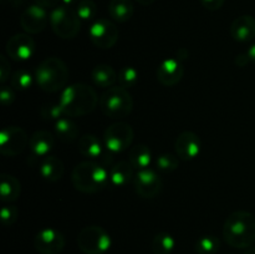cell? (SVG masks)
<instances>
[{
  "instance_id": "1",
  "label": "cell",
  "mask_w": 255,
  "mask_h": 254,
  "mask_svg": "<svg viewBox=\"0 0 255 254\" xmlns=\"http://www.w3.org/2000/svg\"><path fill=\"white\" fill-rule=\"evenodd\" d=\"M57 102L61 106L65 116L71 119L85 116L94 111L100 102V99L92 87L77 82L65 87Z\"/></svg>"
},
{
  "instance_id": "2",
  "label": "cell",
  "mask_w": 255,
  "mask_h": 254,
  "mask_svg": "<svg viewBox=\"0 0 255 254\" xmlns=\"http://www.w3.org/2000/svg\"><path fill=\"white\" fill-rule=\"evenodd\" d=\"M223 238L233 248L247 249L255 242V216L251 212L236 211L223 224Z\"/></svg>"
},
{
  "instance_id": "3",
  "label": "cell",
  "mask_w": 255,
  "mask_h": 254,
  "mask_svg": "<svg viewBox=\"0 0 255 254\" xmlns=\"http://www.w3.org/2000/svg\"><path fill=\"white\" fill-rule=\"evenodd\" d=\"M71 182L75 189L81 193L92 194L102 191L110 184V174L106 168L96 162L85 161L74 167Z\"/></svg>"
},
{
  "instance_id": "4",
  "label": "cell",
  "mask_w": 255,
  "mask_h": 254,
  "mask_svg": "<svg viewBox=\"0 0 255 254\" xmlns=\"http://www.w3.org/2000/svg\"><path fill=\"white\" fill-rule=\"evenodd\" d=\"M69 81L67 65L59 57H46L35 70V82L45 92H61Z\"/></svg>"
},
{
  "instance_id": "5",
  "label": "cell",
  "mask_w": 255,
  "mask_h": 254,
  "mask_svg": "<svg viewBox=\"0 0 255 254\" xmlns=\"http://www.w3.org/2000/svg\"><path fill=\"white\" fill-rule=\"evenodd\" d=\"M100 110L110 119H124L133 110V99L128 90L121 86L107 89L100 97Z\"/></svg>"
},
{
  "instance_id": "6",
  "label": "cell",
  "mask_w": 255,
  "mask_h": 254,
  "mask_svg": "<svg viewBox=\"0 0 255 254\" xmlns=\"http://www.w3.org/2000/svg\"><path fill=\"white\" fill-rule=\"evenodd\" d=\"M50 26L60 39L70 40L76 37L81 30V19L75 9L59 5L50 12Z\"/></svg>"
},
{
  "instance_id": "7",
  "label": "cell",
  "mask_w": 255,
  "mask_h": 254,
  "mask_svg": "<svg viewBox=\"0 0 255 254\" xmlns=\"http://www.w3.org/2000/svg\"><path fill=\"white\" fill-rule=\"evenodd\" d=\"M77 246L85 254H105L112 246L111 236L100 226H86L77 236Z\"/></svg>"
},
{
  "instance_id": "8",
  "label": "cell",
  "mask_w": 255,
  "mask_h": 254,
  "mask_svg": "<svg viewBox=\"0 0 255 254\" xmlns=\"http://www.w3.org/2000/svg\"><path fill=\"white\" fill-rule=\"evenodd\" d=\"M134 138V131L127 122H114L104 132L105 147L112 153H120L131 147Z\"/></svg>"
},
{
  "instance_id": "9",
  "label": "cell",
  "mask_w": 255,
  "mask_h": 254,
  "mask_svg": "<svg viewBox=\"0 0 255 254\" xmlns=\"http://www.w3.org/2000/svg\"><path fill=\"white\" fill-rule=\"evenodd\" d=\"M29 137L19 126H6L0 133V153L5 157H15L29 147Z\"/></svg>"
},
{
  "instance_id": "10",
  "label": "cell",
  "mask_w": 255,
  "mask_h": 254,
  "mask_svg": "<svg viewBox=\"0 0 255 254\" xmlns=\"http://www.w3.org/2000/svg\"><path fill=\"white\" fill-rule=\"evenodd\" d=\"M89 37L92 44L102 50H109L116 45L120 31L116 24L109 19L95 20L89 29Z\"/></svg>"
},
{
  "instance_id": "11",
  "label": "cell",
  "mask_w": 255,
  "mask_h": 254,
  "mask_svg": "<svg viewBox=\"0 0 255 254\" xmlns=\"http://www.w3.org/2000/svg\"><path fill=\"white\" fill-rule=\"evenodd\" d=\"M133 186L137 194L141 196L142 198H154L162 191L163 183L156 171L146 168L141 169L134 174Z\"/></svg>"
},
{
  "instance_id": "12",
  "label": "cell",
  "mask_w": 255,
  "mask_h": 254,
  "mask_svg": "<svg viewBox=\"0 0 255 254\" xmlns=\"http://www.w3.org/2000/svg\"><path fill=\"white\" fill-rule=\"evenodd\" d=\"M34 247L40 254H60L65 248V237L55 228H45L37 232Z\"/></svg>"
},
{
  "instance_id": "13",
  "label": "cell",
  "mask_w": 255,
  "mask_h": 254,
  "mask_svg": "<svg viewBox=\"0 0 255 254\" xmlns=\"http://www.w3.org/2000/svg\"><path fill=\"white\" fill-rule=\"evenodd\" d=\"M50 22V15L46 9L34 4L27 6L20 16V25L26 34H40Z\"/></svg>"
},
{
  "instance_id": "14",
  "label": "cell",
  "mask_w": 255,
  "mask_h": 254,
  "mask_svg": "<svg viewBox=\"0 0 255 254\" xmlns=\"http://www.w3.org/2000/svg\"><path fill=\"white\" fill-rule=\"evenodd\" d=\"M34 39L30 36V34L22 32V34H16L10 37L5 46L7 57H10L14 61H26L31 59L35 52Z\"/></svg>"
},
{
  "instance_id": "15",
  "label": "cell",
  "mask_w": 255,
  "mask_h": 254,
  "mask_svg": "<svg viewBox=\"0 0 255 254\" xmlns=\"http://www.w3.org/2000/svg\"><path fill=\"white\" fill-rule=\"evenodd\" d=\"M174 149L181 161H192L201 153L202 141L198 134L194 132L183 131L176 138Z\"/></svg>"
},
{
  "instance_id": "16",
  "label": "cell",
  "mask_w": 255,
  "mask_h": 254,
  "mask_svg": "<svg viewBox=\"0 0 255 254\" xmlns=\"http://www.w3.org/2000/svg\"><path fill=\"white\" fill-rule=\"evenodd\" d=\"M183 64H182L181 60L174 59V57H169V59L163 60L158 65L156 71V76L159 84L167 87L176 86L177 84H179V81L183 79Z\"/></svg>"
},
{
  "instance_id": "17",
  "label": "cell",
  "mask_w": 255,
  "mask_h": 254,
  "mask_svg": "<svg viewBox=\"0 0 255 254\" xmlns=\"http://www.w3.org/2000/svg\"><path fill=\"white\" fill-rule=\"evenodd\" d=\"M55 144V137L51 132L40 129L34 132L29 139V148L32 157L37 159H42L50 156Z\"/></svg>"
},
{
  "instance_id": "18",
  "label": "cell",
  "mask_w": 255,
  "mask_h": 254,
  "mask_svg": "<svg viewBox=\"0 0 255 254\" xmlns=\"http://www.w3.org/2000/svg\"><path fill=\"white\" fill-rule=\"evenodd\" d=\"M229 34L238 42H249L255 39V17L242 15L236 17L229 27Z\"/></svg>"
},
{
  "instance_id": "19",
  "label": "cell",
  "mask_w": 255,
  "mask_h": 254,
  "mask_svg": "<svg viewBox=\"0 0 255 254\" xmlns=\"http://www.w3.org/2000/svg\"><path fill=\"white\" fill-rule=\"evenodd\" d=\"M39 173L44 179L49 182H57L64 177L65 164L59 157L47 156L40 159Z\"/></svg>"
},
{
  "instance_id": "20",
  "label": "cell",
  "mask_w": 255,
  "mask_h": 254,
  "mask_svg": "<svg viewBox=\"0 0 255 254\" xmlns=\"http://www.w3.org/2000/svg\"><path fill=\"white\" fill-rule=\"evenodd\" d=\"M110 184L114 187H125L134 178V168L129 161H120L109 171Z\"/></svg>"
},
{
  "instance_id": "21",
  "label": "cell",
  "mask_w": 255,
  "mask_h": 254,
  "mask_svg": "<svg viewBox=\"0 0 255 254\" xmlns=\"http://www.w3.org/2000/svg\"><path fill=\"white\" fill-rule=\"evenodd\" d=\"M21 194V183L16 177L2 173L0 182V196L4 203H12L17 201Z\"/></svg>"
},
{
  "instance_id": "22",
  "label": "cell",
  "mask_w": 255,
  "mask_h": 254,
  "mask_svg": "<svg viewBox=\"0 0 255 254\" xmlns=\"http://www.w3.org/2000/svg\"><path fill=\"white\" fill-rule=\"evenodd\" d=\"M134 12L132 0H110L109 14L114 21L127 22L132 19Z\"/></svg>"
},
{
  "instance_id": "23",
  "label": "cell",
  "mask_w": 255,
  "mask_h": 254,
  "mask_svg": "<svg viewBox=\"0 0 255 254\" xmlns=\"http://www.w3.org/2000/svg\"><path fill=\"white\" fill-rule=\"evenodd\" d=\"M91 79L96 86L110 89L117 82V72L110 65L100 64L91 70Z\"/></svg>"
},
{
  "instance_id": "24",
  "label": "cell",
  "mask_w": 255,
  "mask_h": 254,
  "mask_svg": "<svg viewBox=\"0 0 255 254\" xmlns=\"http://www.w3.org/2000/svg\"><path fill=\"white\" fill-rule=\"evenodd\" d=\"M79 151L87 158H100L104 153V144L95 134H84L79 139Z\"/></svg>"
},
{
  "instance_id": "25",
  "label": "cell",
  "mask_w": 255,
  "mask_h": 254,
  "mask_svg": "<svg viewBox=\"0 0 255 254\" xmlns=\"http://www.w3.org/2000/svg\"><path fill=\"white\" fill-rule=\"evenodd\" d=\"M80 129L70 117H62L55 122V136L62 142H74L79 137Z\"/></svg>"
},
{
  "instance_id": "26",
  "label": "cell",
  "mask_w": 255,
  "mask_h": 254,
  "mask_svg": "<svg viewBox=\"0 0 255 254\" xmlns=\"http://www.w3.org/2000/svg\"><path fill=\"white\" fill-rule=\"evenodd\" d=\"M129 163L133 166L134 169H146L149 168L152 162V152L146 144H137L129 149Z\"/></svg>"
},
{
  "instance_id": "27",
  "label": "cell",
  "mask_w": 255,
  "mask_h": 254,
  "mask_svg": "<svg viewBox=\"0 0 255 254\" xmlns=\"http://www.w3.org/2000/svg\"><path fill=\"white\" fill-rule=\"evenodd\" d=\"M176 248V239L167 232H159L153 237L151 249L153 254H172Z\"/></svg>"
},
{
  "instance_id": "28",
  "label": "cell",
  "mask_w": 255,
  "mask_h": 254,
  "mask_svg": "<svg viewBox=\"0 0 255 254\" xmlns=\"http://www.w3.org/2000/svg\"><path fill=\"white\" fill-rule=\"evenodd\" d=\"M194 249L198 254H217L221 249V242L216 236H202L197 239Z\"/></svg>"
},
{
  "instance_id": "29",
  "label": "cell",
  "mask_w": 255,
  "mask_h": 254,
  "mask_svg": "<svg viewBox=\"0 0 255 254\" xmlns=\"http://www.w3.org/2000/svg\"><path fill=\"white\" fill-rule=\"evenodd\" d=\"M117 81L127 90L134 87L139 81V71L133 66H124L117 72Z\"/></svg>"
},
{
  "instance_id": "30",
  "label": "cell",
  "mask_w": 255,
  "mask_h": 254,
  "mask_svg": "<svg viewBox=\"0 0 255 254\" xmlns=\"http://www.w3.org/2000/svg\"><path fill=\"white\" fill-rule=\"evenodd\" d=\"M179 161L181 159L178 158L177 154L162 153L156 158V167L158 171L168 173V172H173L178 168Z\"/></svg>"
},
{
  "instance_id": "31",
  "label": "cell",
  "mask_w": 255,
  "mask_h": 254,
  "mask_svg": "<svg viewBox=\"0 0 255 254\" xmlns=\"http://www.w3.org/2000/svg\"><path fill=\"white\" fill-rule=\"evenodd\" d=\"M35 76H32L31 72L26 71V70H17L14 75L11 76V87L15 90H27L31 87L32 82H34Z\"/></svg>"
},
{
  "instance_id": "32",
  "label": "cell",
  "mask_w": 255,
  "mask_h": 254,
  "mask_svg": "<svg viewBox=\"0 0 255 254\" xmlns=\"http://www.w3.org/2000/svg\"><path fill=\"white\" fill-rule=\"evenodd\" d=\"M75 10L81 21H92L97 14V5L94 0H81Z\"/></svg>"
},
{
  "instance_id": "33",
  "label": "cell",
  "mask_w": 255,
  "mask_h": 254,
  "mask_svg": "<svg viewBox=\"0 0 255 254\" xmlns=\"http://www.w3.org/2000/svg\"><path fill=\"white\" fill-rule=\"evenodd\" d=\"M40 114H41L42 119L44 120H47V121H55V122L59 121V120L62 119V117H66L64 115V111H62L59 102H56V104H47L45 105V106H42Z\"/></svg>"
},
{
  "instance_id": "34",
  "label": "cell",
  "mask_w": 255,
  "mask_h": 254,
  "mask_svg": "<svg viewBox=\"0 0 255 254\" xmlns=\"http://www.w3.org/2000/svg\"><path fill=\"white\" fill-rule=\"evenodd\" d=\"M0 217H1V222L5 227H11L17 221L19 209L15 204H5V206H2L1 212H0Z\"/></svg>"
},
{
  "instance_id": "35",
  "label": "cell",
  "mask_w": 255,
  "mask_h": 254,
  "mask_svg": "<svg viewBox=\"0 0 255 254\" xmlns=\"http://www.w3.org/2000/svg\"><path fill=\"white\" fill-rule=\"evenodd\" d=\"M0 100H1V104L4 106H10L15 101L14 89L2 85L1 90H0Z\"/></svg>"
},
{
  "instance_id": "36",
  "label": "cell",
  "mask_w": 255,
  "mask_h": 254,
  "mask_svg": "<svg viewBox=\"0 0 255 254\" xmlns=\"http://www.w3.org/2000/svg\"><path fill=\"white\" fill-rule=\"evenodd\" d=\"M10 74H11V70H10V64L6 56H0V81L2 85L9 80Z\"/></svg>"
},
{
  "instance_id": "37",
  "label": "cell",
  "mask_w": 255,
  "mask_h": 254,
  "mask_svg": "<svg viewBox=\"0 0 255 254\" xmlns=\"http://www.w3.org/2000/svg\"><path fill=\"white\" fill-rule=\"evenodd\" d=\"M199 1H201L202 6L206 7L209 11H217V10L222 9L226 0H199Z\"/></svg>"
},
{
  "instance_id": "38",
  "label": "cell",
  "mask_w": 255,
  "mask_h": 254,
  "mask_svg": "<svg viewBox=\"0 0 255 254\" xmlns=\"http://www.w3.org/2000/svg\"><path fill=\"white\" fill-rule=\"evenodd\" d=\"M35 4L40 5L44 9H55L59 6V2L61 0H34Z\"/></svg>"
},
{
  "instance_id": "39",
  "label": "cell",
  "mask_w": 255,
  "mask_h": 254,
  "mask_svg": "<svg viewBox=\"0 0 255 254\" xmlns=\"http://www.w3.org/2000/svg\"><path fill=\"white\" fill-rule=\"evenodd\" d=\"M251 61V59L248 57V55L244 54V55H238V56L236 57V65H238V66L241 67H244L246 66L248 62Z\"/></svg>"
},
{
  "instance_id": "40",
  "label": "cell",
  "mask_w": 255,
  "mask_h": 254,
  "mask_svg": "<svg viewBox=\"0 0 255 254\" xmlns=\"http://www.w3.org/2000/svg\"><path fill=\"white\" fill-rule=\"evenodd\" d=\"M80 1H81V0H61L62 5H65V6H69V7H72V6L76 7V5L79 4Z\"/></svg>"
},
{
  "instance_id": "41",
  "label": "cell",
  "mask_w": 255,
  "mask_h": 254,
  "mask_svg": "<svg viewBox=\"0 0 255 254\" xmlns=\"http://www.w3.org/2000/svg\"><path fill=\"white\" fill-rule=\"evenodd\" d=\"M247 55H248V57L251 59V61L255 62V44H253L249 47V50L247 51Z\"/></svg>"
},
{
  "instance_id": "42",
  "label": "cell",
  "mask_w": 255,
  "mask_h": 254,
  "mask_svg": "<svg viewBox=\"0 0 255 254\" xmlns=\"http://www.w3.org/2000/svg\"><path fill=\"white\" fill-rule=\"evenodd\" d=\"M136 1L138 2V4L143 5V6H149V5L153 4V2L156 1V0H136Z\"/></svg>"
},
{
  "instance_id": "43",
  "label": "cell",
  "mask_w": 255,
  "mask_h": 254,
  "mask_svg": "<svg viewBox=\"0 0 255 254\" xmlns=\"http://www.w3.org/2000/svg\"><path fill=\"white\" fill-rule=\"evenodd\" d=\"M244 254H255V246H252L249 247V248H247L246 252H244Z\"/></svg>"
}]
</instances>
